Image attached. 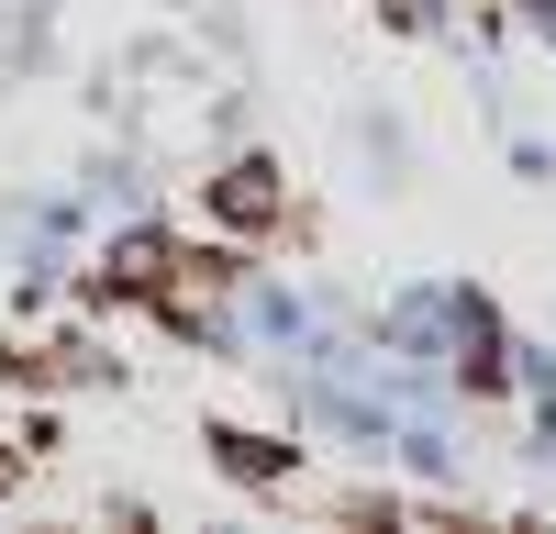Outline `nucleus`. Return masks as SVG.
I'll use <instances>...</instances> for the list:
<instances>
[{"mask_svg": "<svg viewBox=\"0 0 556 534\" xmlns=\"http://www.w3.org/2000/svg\"><path fill=\"white\" fill-rule=\"evenodd\" d=\"M223 212H235V223H278V167H235V178H223Z\"/></svg>", "mask_w": 556, "mask_h": 534, "instance_id": "obj_2", "label": "nucleus"}, {"mask_svg": "<svg viewBox=\"0 0 556 534\" xmlns=\"http://www.w3.org/2000/svg\"><path fill=\"white\" fill-rule=\"evenodd\" d=\"M101 279H112V290H167V279H178V245H167V234H123V245L101 256Z\"/></svg>", "mask_w": 556, "mask_h": 534, "instance_id": "obj_1", "label": "nucleus"}]
</instances>
